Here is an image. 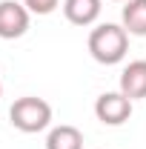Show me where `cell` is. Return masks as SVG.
<instances>
[{
    "label": "cell",
    "mask_w": 146,
    "mask_h": 149,
    "mask_svg": "<svg viewBox=\"0 0 146 149\" xmlns=\"http://www.w3.org/2000/svg\"><path fill=\"white\" fill-rule=\"evenodd\" d=\"M129 52V32L117 23H100L89 32V55L103 63V66H115L120 63Z\"/></svg>",
    "instance_id": "cell-1"
},
{
    "label": "cell",
    "mask_w": 146,
    "mask_h": 149,
    "mask_svg": "<svg viewBox=\"0 0 146 149\" xmlns=\"http://www.w3.org/2000/svg\"><path fill=\"white\" fill-rule=\"evenodd\" d=\"M9 120L12 126L26 135H35V132H43L49 123H52V106L43 100V97H35V95H26V97H17L9 109Z\"/></svg>",
    "instance_id": "cell-2"
},
{
    "label": "cell",
    "mask_w": 146,
    "mask_h": 149,
    "mask_svg": "<svg viewBox=\"0 0 146 149\" xmlns=\"http://www.w3.org/2000/svg\"><path fill=\"white\" fill-rule=\"evenodd\" d=\"M95 115L106 126H120L132 118V100L123 92H103L95 100Z\"/></svg>",
    "instance_id": "cell-3"
},
{
    "label": "cell",
    "mask_w": 146,
    "mask_h": 149,
    "mask_svg": "<svg viewBox=\"0 0 146 149\" xmlns=\"http://www.w3.org/2000/svg\"><path fill=\"white\" fill-rule=\"evenodd\" d=\"M29 9L17 0H0V37L17 40L29 32Z\"/></svg>",
    "instance_id": "cell-4"
},
{
    "label": "cell",
    "mask_w": 146,
    "mask_h": 149,
    "mask_svg": "<svg viewBox=\"0 0 146 149\" xmlns=\"http://www.w3.org/2000/svg\"><path fill=\"white\" fill-rule=\"evenodd\" d=\"M103 12V0H63V15L74 26H92Z\"/></svg>",
    "instance_id": "cell-5"
},
{
    "label": "cell",
    "mask_w": 146,
    "mask_h": 149,
    "mask_svg": "<svg viewBox=\"0 0 146 149\" xmlns=\"http://www.w3.org/2000/svg\"><path fill=\"white\" fill-rule=\"evenodd\" d=\"M120 92L129 100L146 97V60H132L120 72Z\"/></svg>",
    "instance_id": "cell-6"
},
{
    "label": "cell",
    "mask_w": 146,
    "mask_h": 149,
    "mask_svg": "<svg viewBox=\"0 0 146 149\" xmlns=\"http://www.w3.org/2000/svg\"><path fill=\"white\" fill-rule=\"evenodd\" d=\"M123 29L135 37H146V0H126L123 3Z\"/></svg>",
    "instance_id": "cell-7"
},
{
    "label": "cell",
    "mask_w": 146,
    "mask_h": 149,
    "mask_svg": "<svg viewBox=\"0 0 146 149\" xmlns=\"http://www.w3.org/2000/svg\"><path fill=\"white\" fill-rule=\"evenodd\" d=\"M46 149H83V135L77 126H69V123H60L49 132L46 138Z\"/></svg>",
    "instance_id": "cell-8"
},
{
    "label": "cell",
    "mask_w": 146,
    "mask_h": 149,
    "mask_svg": "<svg viewBox=\"0 0 146 149\" xmlns=\"http://www.w3.org/2000/svg\"><path fill=\"white\" fill-rule=\"evenodd\" d=\"M23 6L32 12V15H52L57 6H60V0H23Z\"/></svg>",
    "instance_id": "cell-9"
},
{
    "label": "cell",
    "mask_w": 146,
    "mask_h": 149,
    "mask_svg": "<svg viewBox=\"0 0 146 149\" xmlns=\"http://www.w3.org/2000/svg\"><path fill=\"white\" fill-rule=\"evenodd\" d=\"M112 3H126V0H112Z\"/></svg>",
    "instance_id": "cell-10"
},
{
    "label": "cell",
    "mask_w": 146,
    "mask_h": 149,
    "mask_svg": "<svg viewBox=\"0 0 146 149\" xmlns=\"http://www.w3.org/2000/svg\"><path fill=\"white\" fill-rule=\"evenodd\" d=\"M0 95H3V83H0Z\"/></svg>",
    "instance_id": "cell-11"
}]
</instances>
